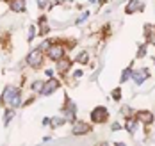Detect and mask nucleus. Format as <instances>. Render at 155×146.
I'll use <instances>...</instances> for the list:
<instances>
[{
	"mask_svg": "<svg viewBox=\"0 0 155 146\" xmlns=\"http://www.w3.org/2000/svg\"><path fill=\"white\" fill-rule=\"evenodd\" d=\"M64 116H66V119H75V103L73 102H68V105L64 109Z\"/></svg>",
	"mask_w": 155,
	"mask_h": 146,
	"instance_id": "9b49d317",
	"label": "nucleus"
},
{
	"mask_svg": "<svg viewBox=\"0 0 155 146\" xmlns=\"http://www.w3.org/2000/svg\"><path fill=\"white\" fill-rule=\"evenodd\" d=\"M62 123H64L62 118H54V119H52V125H55V127H57V125H62Z\"/></svg>",
	"mask_w": 155,
	"mask_h": 146,
	"instance_id": "412c9836",
	"label": "nucleus"
},
{
	"mask_svg": "<svg viewBox=\"0 0 155 146\" xmlns=\"http://www.w3.org/2000/svg\"><path fill=\"white\" fill-rule=\"evenodd\" d=\"M13 116H15V109L11 107V109H7V111H5V118H4V123L7 125V123H9V121L13 119Z\"/></svg>",
	"mask_w": 155,
	"mask_h": 146,
	"instance_id": "2eb2a0df",
	"label": "nucleus"
},
{
	"mask_svg": "<svg viewBox=\"0 0 155 146\" xmlns=\"http://www.w3.org/2000/svg\"><path fill=\"white\" fill-rule=\"evenodd\" d=\"M20 91L16 89V87H13V86H9V87H5L4 89V93H2V103H5V105H13V100L16 98V95H18Z\"/></svg>",
	"mask_w": 155,
	"mask_h": 146,
	"instance_id": "f03ea898",
	"label": "nucleus"
},
{
	"mask_svg": "<svg viewBox=\"0 0 155 146\" xmlns=\"http://www.w3.org/2000/svg\"><path fill=\"white\" fill-rule=\"evenodd\" d=\"M109 118V112L105 107H96L93 112H91V119H93L94 123H105Z\"/></svg>",
	"mask_w": 155,
	"mask_h": 146,
	"instance_id": "7ed1b4c3",
	"label": "nucleus"
},
{
	"mask_svg": "<svg viewBox=\"0 0 155 146\" xmlns=\"http://www.w3.org/2000/svg\"><path fill=\"white\" fill-rule=\"evenodd\" d=\"M48 57L52 59V61H59L64 57V48H62L61 45H50L48 47Z\"/></svg>",
	"mask_w": 155,
	"mask_h": 146,
	"instance_id": "39448f33",
	"label": "nucleus"
},
{
	"mask_svg": "<svg viewBox=\"0 0 155 146\" xmlns=\"http://www.w3.org/2000/svg\"><path fill=\"white\" fill-rule=\"evenodd\" d=\"M112 130H114V132H116V130H120V123H114V125H112Z\"/></svg>",
	"mask_w": 155,
	"mask_h": 146,
	"instance_id": "bb28decb",
	"label": "nucleus"
},
{
	"mask_svg": "<svg viewBox=\"0 0 155 146\" xmlns=\"http://www.w3.org/2000/svg\"><path fill=\"white\" fill-rule=\"evenodd\" d=\"M41 87H43V82H34V84H32V89H34V91H41Z\"/></svg>",
	"mask_w": 155,
	"mask_h": 146,
	"instance_id": "a211bd4d",
	"label": "nucleus"
},
{
	"mask_svg": "<svg viewBox=\"0 0 155 146\" xmlns=\"http://www.w3.org/2000/svg\"><path fill=\"white\" fill-rule=\"evenodd\" d=\"M57 89H59V82L55 80V79H48V80L43 84V87H41V95L48 96V95H52V93L57 91Z\"/></svg>",
	"mask_w": 155,
	"mask_h": 146,
	"instance_id": "20e7f679",
	"label": "nucleus"
},
{
	"mask_svg": "<svg viewBox=\"0 0 155 146\" xmlns=\"http://www.w3.org/2000/svg\"><path fill=\"white\" fill-rule=\"evenodd\" d=\"M77 61L80 63V64H86V63L89 61V55H87V52H82V54L77 57Z\"/></svg>",
	"mask_w": 155,
	"mask_h": 146,
	"instance_id": "dca6fc26",
	"label": "nucleus"
},
{
	"mask_svg": "<svg viewBox=\"0 0 155 146\" xmlns=\"http://www.w3.org/2000/svg\"><path fill=\"white\" fill-rule=\"evenodd\" d=\"M148 77H150L148 70H139V71H132V79L136 80V84H137V86H141V84L146 80Z\"/></svg>",
	"mask_w": 155,
	"mask_h": 146,
	"instance_id": "0eeeda50",
	"label": "nucleus"
},
{
	"mask_svg": "<svg viewBox=\"0 0 155 146\" xmlns=\"http://www.w3.org/2000/svg\"><path fill=\"white\" fill-rule=\"evenodd\" d=\"M153 63H155V61H153Z\"/></svg>",
	"mask_w": 155,
	"mask_h": 146,
	"instance_id": "c756f323",
	"label": "nucleus"
},
{
	"mask_svg": "<svg viewBox=\"0 0 155 146\" xmlns=\"http://www.w3.org/2000/svg\"><path fill=\"white\" fill-rule=\"evenodd\" d=\"M89 130H91V127H89L87 123H84V121H75V125H73V134H75V135L87 134Z\"/></svg>",
	"mask_w": 155,
	"mask_h": 146,
	"instance_id": "423d86ee",
	"label": "nucleus"
},
{
	"mask_svg": "<svg viewBox=\"0 0 155 146\" xmlns=\"http://www.w3.org/2000/svg\"><path fill=\"white\" fill-rule=\"evenodd\" d=\"M114 146H125V144H123V143H116Z\"/></svg>",
	"mask_w": 155,
	"mask_h": 146,
	"instance_id": "c85d7f7f",
	"label": "nucleus"
},
{
	"mask_svg": "<svg viewBox=\"0 0 155 146\" xmlns=\"http://www.w3.org/2000/svg\"><path fill=\"white\" fill-rule=\"evenodd\" d=\"M47 77H48V79H52V77H54V71H52V70H48V71H47Z\"/></svg>",
	"mask_w": 155,
	"mask_h": 146,
	"instance_id": "a878e982",
	"label": "nucleus"
},
{
	"mask_svg": "<svg viewBox=\"0 0 155 146\" xmlns=\"http://www.w3.org/2000/svg\"><path fill=\"white\" fill-rule=\"evenodd\" d=\"M11 9H13L15 13H23V11H25V0H13Z\"/></svg>",
	"mask_w": 155,
	"mask_h": 146,
	"instance_id": "f8f14e48",
	"label": "nucleus"
},
{
	"mask_svg": "<svg viewBox=\"0 0 155 146\" xmlns=\"http://www.w3.org/2000/svg\"><path fill=\"white\" fill-rule=\"evenodd\" d=\"M144 52H146V47L143 45V47L139 48V54H137V57H141V55H144Z\"/></svg>",
	"mask_w": 155,
	"mask_h": 146,
	"instance_id": "b1692460",
	"label": "nucleus"
},
{
	"mask_svg": "<svg viewBox=\"0 0 155 146\" xmlns=\"http://www.w3.org/2000/svg\"><path fill=\"white\" fill-rule=\"evenodd\" d=\"M34 31H36V29H34V27H29V36H27V37H29V41H32V37H34Z\"/></svg>",
	"mask_w": 155,
	"mask_h": 146,
	"instance_id": "5701e85b",
	"label": "nucleus"
},
{
	"mask_svg": "<svg viewBox=\"0 0 155 146\" xmlns=\"http://www.w3.org/2000/svg\"><path fill=\"white\" fill-rule=\"evenodd\" d=\"M136 125H137V119H127V125H125V128L128 130L130 134H134V130H136Z\"/></svg>",
	"mask_w": 155,
	"mask_h": 146,
	"instance_id": "4468645a",
	"label": "nucleus"
},
{
	"mask_svg": "<svg viewBox=\"0 0 155 146\" xmlns=\"http://www.w3.org/2000/svg\"><path fill=\"white\" fill-rule=\"evenodd\" d=\"M47 5H48V0H38V7L39 9H45Z\"/></svg>",
	"mask_w": 155,
	"mask_h": 146,
	"instance_id": "aec40b11",
	"label": "nucleus"
},
{
	"mask_svg": "<svg viewBox=\"0 0 155 146\" xmlns=\"http://www.w3.org/2000/svg\"><path fill=\"white\" fill-rule=\"evenodd\" d=\"M71 2H73V0H64V4H71Z\"/></svg>",
	"mask_w": 155,
	"mask_h": 146,
	"instance_id": "cd10ccee",
	"label": "nucleus"
},
{
	"mask_svg": "<svg viewBox=\"0 0 155 146\" xmlns=\"http://www.w3.org/2000/svg\"><path fill=\"white\" fill-rule=\"evenodd\" d=\"M143 9H144V4H141L139 0H132L130 5H127L125 11H127V15H132L134 11H143Z\"/></svg>",
	"mask_w": 155,
	"mask_h": 146,
	"instance_id": "1a4fd4ad",
	"label": "nucleus"
},
{
	"mask_svg": "<svg viewBox=\"0 0 155 146\" xmlns=\"http://www.w3.org/2000/svg\"><path fill=\"white\" fill-rule=\"evenodd\" d=\"M132 77V68L128 66L127 70H123V75H121V82H127V79H130Z\"/></svg>",
	"mask_w": 155,
	"mask_h": 146,
	"instance_id": "f3484780",
	"label": "nucleus"
},
{
	"mask_svg": "<svg viewBox=\"0 0 155 146\" xmlns=\"http://www.w3.org/2000/svg\"><path fill=\"white\" fill-rule=\"evenodd\" d=\"M87 16H89V13H87V11H86V13H84V15H80V18H78V20H77V23H82V21H84V20H87Z\"/></svg>",
	"mask_w": 155,
	"mask_h": 146,
	"instance_id": "4be33fe9",
	"label": "nucleus"
},
{
	"mask_svg": "<svg viewBox=\"0 0 155 146\" xmlns=\"http://www.w3.org/2000/svg\"><path fill=\"white\" fill-rule=\"evenodd\" d=\"M50 45H52V43H50V41H45V43H41V48H48V47H50Z\"/></svg>",
	"mask_w": 155,
	"mask_h": 146,
	"instance_id": "393cba45",
	"label": "nucleus"
},
{
	"mask_svg": "<svg viewBox=\"0 0 155 146\" xmlns=\"http://www.w3.org/2000/svg\"><path fill=\"white\" fill-rule=\"evenodd\" d=\"M39 27H41V31H39V34H41V36L50 32V29H48V25H47V18H45V16L39 18Z\"/></svg>",
	"mask_w": 155,
	"mask_h": 146,
	"instance_id": "ddd939ff",
	"label": "nucleus"
},
{
	"mask_svg": "<svg viewBox=\"0 0 155 146\" xmlns=\"http://www.w3.org/2000/svg\"><path fill=\"white\" fill-rule=\"evenodd\" d=\"M136 119L141 121V123L150 125V123H153V114L148 112V111H141V112H137V118H136Z\"/></svg>",
	"mask_w": 155,
	"mask_h": 146,
	"instance_id": "6e6552de",
	"label": "nucleus"
},
{
	"mask_svg": "<svg viewBox=\"0 0 155 146\" xmlns=\"http://www.w3.org/2000/svg\"><path fill=\"white\" fill-rule=\"evenodd\" d=\"M112 98H114V100H120V98H121V91H120L118 87L112 91Z\"/></svg>",
	"mask_w": 155,
	"mask_h": 146,
	"instance_id": "6ab92c4d",
	"label": "nucleus"
},
{
	"mask_svg": "<svg viewBox=\"0 0 155 146\" xmlns=\"http://www.w3.org/2000/svg\"><path fill=\"white\" fill-rule=\"evenodd\" d=\"M27 64L32 66V68H39L43 64V52H41V48L32 50L31 54L27 55Z\"/></svg>",
	"mask_w": 155,
	"mask_h": 146,
	"instance_id": "f257e3e1",
	"label": "nucleus"
},
{
	"mask_svg": "<svg viewBox=\"0 0 155 146\" xmlns=\"http://www.w3.org/2000/svg\"><path fill=\"white\" fill-rule=\"evenodd\" d=\"M55 63H57V71H59V73H66L68 68L71 66V61H68V59H59V61H55Z\"/></svg>",
	"mask_w": 155,
	"mask_h": 146,
	"instance_id": "9d476101",
	"label": "nucleus"
}]
</instances>
